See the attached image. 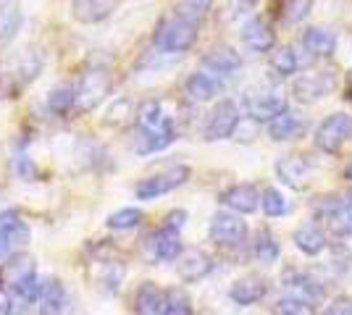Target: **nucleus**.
<instances>
[{
	"label": "nucleus",
	"instance_id": "nucleus-31",
	"mask_svg": "<svg viewBox=\"0 0 352 315\" xmlns=\"http://www.w3.org/2000/svg\"><path fill=\"white\" fill-rule=\"evenodd\" d=\"M166 289L155 281H142L134 292V313L137 315H161Z\"/></svg>",
	"mask_w": 352,
	"mask_h": 315
},
{
	"label": "nucleus",
	"instance_id": "nucleus-10",
	"mask_svg": "<svg viewBox=\"0 0 352 315\" xmlns=\"http://www.w3.org/2000/svg\"><path fill=\"white\" fill-rule=\"evenodd\" d=\"M30 224L16 210H3L0 213V263H6L11 255H16L30 242Z\"/></svg>",
	"mask_w": 352,
	"mask_h": 315
},
{
	"label": "nucleus",
	"instance_id": "nucleus-8",
	"mask_svg": "<svg viewBox=\"0 0 352 315\" xmlns=\"http://www.w3.org/2000/svg\"><path fill=\"white\" fill-rule=\"evenodd\" d=\"M184 253V244H182V234L179 231H171V229H155L150 231L145 240H142V255L145 260L153 266V263H176Z\"/></svg>",
	"mask_w": 352,
	"mask_h": 315
},
{
	"label": "nucleus",
	"instance_id": "nucleus-37",
	"mask_svg": "<svg viewBox=\"0 0 352 315\" xmlns=\"http://www.w3.org/2000/svg\"><path fill=\"white\" fill-rule=\"evenodd\" d=\"M142 218H145V213L140 208H118L108 215L105 226L113 229V231H132V229L142 224Z\"/></svg>",
	"mask_w": 352,
	"mask_h": 315
},
{
	"label": "nucleus",
	"instance_id": "nucleus-7",
	"mask_svg": "<svg viewBox=\"0 0 352 315\" xmlns=\"http://www.w3.org/2000/svg\"><path fill=\"white\" fill-rule=\"evenodd\" d=\"M111 90H113V79L108 71H103V69L85 71L76 82V110L79 113L95 110L111 95Z\"/></svg>",
	"mask_w": 352,
	"mask_h": 315
},
{
	"label": "nucleus",
	"instance_id": "nucleus-41",
	"mask_svg": "<svg viewBox=\"0 0 352 315\" xmlns=\"http://www.w3.org/2000/svg\"><path fill=\"white\" fill-rule=\"evenodd\" d=\"M274 315H316V307H313V302L297 300V297H289V294H287V297L276 300Z\"/></svg>",
	"mask_w": 352,
	"mask_h": 315
},
{
	"label": "nucleus",
	"instance_id": "nucleus-45",
	"mask_svg": "<svg viewBox=\"0 0 352 315\" xmlns=\"http://www.w3.org/2000/svg\"><path fill=\"white\" fill-rule=\"evenodd\" d=\"M232 5L236 8L234 14H245V11H250V8L258 5V0H232Z\"/></svg>",
	"mask_w": 352,
	"mask_h": 315
},
{
	"label": "nucleus",
	"instance_id": "nucleus-27",
	"mask_svg": "<svg viewBox=\"0 0 352 315\" xmlns=\"http://www.w3.org/2000/svg\"><path fill=\"white\" fill-rule=\"evenodd\" d=\"M302 132H305V119L292 108H287L274 121H268V137L274 142H289V139H297Z\"/></svg>",
	"mask_w": 352,
	"mask_h": 315
},
{
	"label": "nucleus",
	"instance_id": "nucleus-9",
	"mask_svg": "<svg viewBox=\"0 0 352 315\" xmlns=\"http://www.w3.org/2000/svg\"><path fill=\"white\" fill-rule=\"evenodd\" d=\"M208 240L219 247H236L248 240V224L239 213L232 210H216L208 224Z\"/></svg>",
	"mask_w": 352,
	"mask_h": 315
},
{
	"label": "nucleus",
	"instance_id": "nucleus-33",
	"mask_svg": "<svg viewBox=\"0 0 352 315\" xmlns=\"http://www.w3.org/2000/svg\"><path fill=\"white\" fill-rule=\"evenodd\" d=\"M268 66L271 71L279 76H292L300 69V58H297V50L292 45H276L268 53Z\"/></svg>",
	"mask_w": 352,
	"mask_h": 315
},
{
	"label": "nucleus",
	"instance_id": "nucleus-15",
	"mask_svg": "<svg viewBox=\"0 0 352 315\" xmlns=\"http://www.w3.org/2000/svg\"><path fill=\"white\" fill-rule=\"evenodd\" d=\"M213 270V257L200 247H184L182 257L176 260V273L184 284H197Z\"/></svg>",
	"mask_w": 352,
	"mask_h": 315
},
{
	"label": "nucleus",
	"instance_id": "nucleus-11",
	"mask_svg": "<svg viewBox=\"0 0 352 315\" xmlns=\"http://www.w3.org/2000/svg\"><path fill=\"white\" fill-rule=\"evenodd\" d=\"M287 108H289L287 95L281 90H255L245 95V113H248V119L258 121V124L274 121Z\"/></svg>",
	"mask_w": 352,
	"mask_h": 315
},
{
	"label": "nucleus",
	"instance_id": "nucleus-47",
	"mask_svg": "<svg viewBox=\"0 0 352 315\" xmlns=\"http://www.w3.org/2000/svg\"><path fill=\"white\" fill-rule=\"evenodd\" d=\"M347 197H350V200H352V192H350V195H347Z\"/></svg>",
	"mask_w": 352,
	"mask_h": 315
},
{
	"label": "nucleus",
	"instance_id": "nucleus-22",
	"mask_svg": "<svg viewBox=\"0 0 352 315\" xmlns=\"http://www.w3.org/2000/svg\"><path fill=\"white\" fill-rule=\"evenodd\" d=\"M281 286H284V292L289 297H297V300L316 302L323 297L321 281H316L310 273H302V270H287L281 276Z\"/></svg>",
	"mask_w": 352,
	"mask_h": 315
},
{
	"label": "nucleus",
	"instance_id": "nucleus-13",
	"mask_svg": "<svg viewBox=\"0 0 352 315\" xmlns=\"http://www.w3.org/2000/svg\"><path fill=\"white\" fill-rule=\"evenodd\" d=\"M37 279V263L34 257L27 255V253H16L11 255L6 263H3V270H0V284L6 292L16 294L21 286H27L30 281Z\"/></svg>",
	"mask_w": 352,
	"mask_h": 315
},
{
	"label": "nucleus",
	"instance_id": "nucleus-3",
	"mask_svg": "<svg viewBox=\"0 0 352 315\" xmlns=\"http://www.w3.org/2000/svg\"><path fill=\"white\" fill-rule=\"evenodd\" d=\"M192 176V168L184 163H176V165H168V168H163L158 174H150L145 179H140L134 184V197L137 200H155V197H163L168 195V192H174L179 189L182 184H187Z\"/></svg>",
	"mask_w": 352,
	"mask_h": 315
},
{
	"label": "nucleus",
	"instance_id": "nucleus-44",
	"mask_svg": "<svg viewBox=\"0 0 352 315\" xmlns=\"http://www.w3.org/2000/svg\"><path fill=\"white\" fill-rule=\"evenodd\" d=\"M0 315H14V300L6 289H0Z\"/></svg>",
	"mask_w": 352,
	"mask_h": 315
},
{
	"label": "nucleus",
	"instance_id": "nucleus-39",
	"mask_svg": "<svg viewBox=\"0 0 352 315\" xmlns=\"http://www.w3.org/2000/svg\"><path fill=\"white\" fill-rule=\"evenodd\" d=\"M210 5H213V0H179L171 14H176L179 19H187L192 24H200L210 11Z\"/></svg>",
	"mask_w": 352,
	"mask_h": 315
},
{
	"label": "nucleus",
	"instance_id": "nucleus-2",
	"mask_svg": "<svg viewBox=\"0 0 352 315\" xmlns=\"http://www.w3.org/2000/svg\"><path fill=\"white\" fill-rule=\"evenodd\" d=\"M200 34V24H192L187 19H179L176 14L163 16L153 32V47L166 56H182L195 47Z\"/></svg>",
	"mask_w": 352,
	"mask_h": 315
},
{
	"label": "nucleus",
	"instance_id": "nucleus-18",
	"mask_svg": "<svg viewBox=\"0 0 352 315\" xmlns=\"http://www.w3.org/2000/svg\"><path fill=\"white\" fill-rule=\"evenodd\" d=\"M242 43L252 53H271L276 47V32L263 16H252L242 27Z\"/></svg>",
	"mask_w": 352,
	"mask_h": 315
},
{
	"label": "nucleus",
	"instance_id": "nucleus-30",
	"mask_svg": "<svg viewBox=\"0 0 352 315\" xmlns=\"http://www.w3.org/2000/svg\"><path fill=\"white\" fill-rule=\"evenodd\" d=\"M45 108H47V113H53V116H69L72 110H76V84L72 82H60L56 84L53 90L45 95Z\"/></svg>",
	"mask_w": 352,
	"mask_h": 315
},
{
	"label": "nucleus",
	"instance_id": "nucleus-1",
	"mask_svg": "<svg viewBox=\"0 0 352 315\" xmlns=\"http://www.w3.org/2000/svg\"><path fill=\"white\" fill-rule=\"evenodd\" d=\"M45 56L40 47L27 45L8 56L0 66V97H19L24 87H30L37 76L43 74Z\"/></svg>",
	"mask_w": 352,
	"mask_h": 315
},
{
	"label": "nucleus",
	"instance_id": "nucleus-40",
	"mask_svg": "<svg viewBox=\"0 0 352 315\" xmlns=\"http://www.w3.org/2000/svg\"><path fill=\"white\" fill-rule=\"evenodd\" d=\"M313 8V0H281V21L287 27H294L300 21H305Z\"/></svg>",
	"mask_w": 352,
	"mask_h": 315
},
{
	"label": "nucleus",
	"instance_id": "nucleus-34",
	"mask_svg": "<svg viewBox=\"0 0 352 315\" xmlns=\"http://www.w3.org/2000/svg\"><path fill=\"white\" fill-rule=\"evenodd\" d=\"M252 257H255L258 263H263V266H274V263L281 257L279 242H276V237H274L268 229H261V231L255 234V242H252Z\"/></svg>",
	"mask_w": 352,
	"mask_h": 315
},
{
	"label": "nucleus",
	"instance_id": "nucleus-5",
	"mask_svg": "<svg viewBox=\"0 0 352 315\" xmlns=\"http://www.w3.org/2000/svg\"><path fill=\"white\" fill-rule=\"evenodd\" d=\"M352 139V116L344 113V110H337L331 116L316 126V135H313V142L316 148L326 155H339L342 148Z\"/></svg>",
	"mask_w": 352,
	"mask_h": 315
},
{
	"label": "nucleus",
	"instance_id": "nucleus-4",
	"mask_svg": "<svg viewBox=\"0 0 352 315\" xmlns=\"http://www.w3.org/2000/svg\"><path fill=\"white\" fill-rule=\"evenodd\" d=\"M242 124V110L232 97H223L210 108L203 124V139L206 142H221V139H232Z\"/></svg>",
	"mask_w": 352,
	"mask_h": 315
},
{
	"label": "nucleus",
	"instance_id": "nucleus-38",
	"mask_svg": "<svg viewBox=\"0 0 352 315\" xmlns=\"http://www.w3.org/2000/svg\"><path fill=\"white\" fill-rule=\"evenodd\" d=\"M261 208L268 218H281V215H287L289 213V200L281 195L276 187H265L263 192H261Z\"/></svg>",
	"mask_w": 352,
	"mask_h": 315
},
{
	"label": "nucleus",
	"instance_id": "nucleus-32",
	"mask_svg": "<svg viewBox=\"0 0 352 315\" xmlns=\"http://www.w3.org/2000/svg\"><path fill=\"white\" fill-rule=\"evenodd\" d=\"M21 8L19 0H0V47H6L21 30Z\"/></svg>",
	"mask_w": 352,
	"mask_h": 315
},
{
	"label": "nucleus",
	"instance_id": "nucleus-14",
	"mask_svg": "<svg viewBox=\"0 0 352 315\" xmlns=\"http://www.w3.org/2000/svg\"><path fill=\"white\" fill-rule=\"evenodd\" d=\"M219 202L226 210H232V213L250 215V213H255L261 208V189L252 181H239V184H232V187H226L221 192Z\"/></svg>",
	"mask_w": 352,
	"mask_h": 315
},
{
	"label": "nucleus",
	"instance_id": "nucleus-28",
	"mask_svg": "<svg viewBox=\"0 0 352 315\" xmlns=\"http://www.w3.org/2000/svg\"><path fill=\"white\" fill-rule=\"evenodd\" d=\"M302 47L313 58H331L337 50V34L329 27H308L302 32Z\"/></svg>",
	"mask_w": 352,
	"mask_h": 315
},
{
	"label": "nucleus",
	"instance_id": "nucleus-36",
	"mask_svg": "<svg viewBox=\"0 0 352 315\" xmlns=\"http://www.w3.org/2000/svg\"><path fill=\"white\" fill-rule=\"evenodd\" d=\"M161 315H195V313H192L190 294H187L184 289H179V286H171V289H166Z\"/></svg>",
	"mask_w": 352,
	"mask_h": 315
},
{
	"label": "nucleus",
	"instance_id": "nucleus-12",
	"mask_svg": "<svg viewBox=\"0 0 352 315\" xmlns=\"http://www.w3.org/2000/svg\"><path fill=\"white\" fill-rule=\"evenodd\" d=\"M334 87H337V74L331 69H316V71H305L294 79L292 95L300 103H318Z\"/></svg>",
	"mask_w": 352,
	"mask_h": 315
},
{
	"label": "nucleus",
	"instance_id": "nucleus-42",
	"mask_svg": "<svg viewBox=\"0 0 352 315\" xmlns=\"http://www.w3.org/2000/svg\"><path fill=\"white\" fill-rule=\"evenodd\" d=\"M323 315H352V297L347 294H339L329 302V307L323 310Z\"/></svg>",
	"mask_w": 352,
	"mask_h": 315
},
{
	"label": "nucleus",
	"instance_id": "nucleus-17",
	"mask_svg": "<svg viewBox=\"0 0 352 315\" xmlns=\"http://www.w3.org/2000/svg\"><path fill=\"white\" fill-rule=\"evenodd\" d=\"M268 279L258 276V273H248V276H239L234 284L229 286V300L239 305V307H250L255 302H261L268 294Z\"/></svg>",
	"mask_w": 352,
	"mask_h": 315
},
{
	"label": "nucleus",
	"instance_id": "nucleus-19",
	"mask_svg": "<svg viewBox=\"0 0 352 315\" xmlns=\"http://www.w3.org/2000/svg\"><path fill=\"white\" fill-rule=\"evenodd\" d=\"M95 263H98L95 266V276H92L95 286L103 294H116L121 284H124V276H126V263L118 260V257H98Z\"/></svg>",
	"mask_w": 352,
	"mask_h": 315
},
{
	"label": "nucleus",
	"instance_id": "nucleus-16",
	"mask_svg": "<svg viewBox=\"0 0 352 315\" xmlns=\"http://www.w3.org/2000/svg\"><path fill=\"white\" fill-rule=\"evenodd\" d=\"M276 176H279L281 184H287L289 189H297V192H302L305 187H308L310 181V163L305 155H300V152H287V155H281L279 161H276Z\"/></svg>",
	"mask_w": 352,
	"mask_h": 315
},
{
	"label": "nucleus",
	"instance_id": "nucleus-35",
	"mask_svg": "<svg viewBox=\"0 0 352 315\" xmlns=\"http://www.w3.org/2000/svg\"><path fill=\"white\" fill-rule=\"evenodd\" d=\"M134 116H137V108L132 105V100L126 97H116L113 103L108 105L105 110V124L108 126H126V124H134Z\"/></svg>",
	"mask_w": 352,
	"mask_h": 315
},
{
	"label": "nucleus",
	"instance_id": "nucleus-46",
	"mask_svg": "<svg viewBox=\"0 0 352 315\" xmlns=\"http://www.w3.org/2000/svg\"><path fill=\"white\" fill-rule=\"evenodd\" d=\"M344 179H347L352 184V158L347 161V165H344Z\"/></svg>",
	"mask_w": 352,
	"mask_h": 315
},
{
	"label": "nucleus",
	"instance_id": "nucleus-26",
	"mask_svg": "<svg viewBox=\"0 0 352 315\" xmlns=\"http://www.w3.org/2000/svg\"><path fill=\"white\" fill-rule=\"evenodd\" d=\"M171 116L166 113L161 100L150 97L137 105V116H134V132H153V129H161L166 124H171Z\"/></svg>",
	"mask_w": 352,
	"mask_h": 315
},
{
	"label": "nucleus",
	"instance_id": "nucleus-20",
	"mask_svg": "<svg viewBox=\"0 0 352 315\" xmlns=\"http://www.w3.org/2000/svg\"><path fill=\"white\" fill-rule=\"evenodd\" d=\"M221 90H223V79L206 71V69L192 71V74L187 76V82H184V95L190 97L192 103H208V100H213Z\"/></svg>",
	"mask_w": 352,
	"mask_h": 315
},
{
	"label": "nucleus",
	"instance_id": "nucleus-43",
	"mask_svg": "<svg viewBox=\"0 0 352 315\" xmlns=\"http://www.w3.org/2000/svg\"><path fill=\"white\" fill-rule=\"evenodd\" d=\"M184 224H187V210L176 208V210H171V213H166V218H163L161 226H166V229H171V231H179V234H182Z\"/></svg>",
	"mask_w": 352,
	"mask_h": 315
},
{
	"label": "nucleus",
	"instance_id": "nucleus-24",
	"mask_svg": "<svg viewBox=\"0 0 352 315\" xmlns=\"http://www.w3.org/2000/svg\"><path fill=\"white\" fill-rule=\"evenodd\" d=\"M66 310V286L58 276H47L37 300V315H63Z\"/></svg>",
	"mask_w": 352,
	"mask_h": 315
},
{
	"label": "nucleus",
	"instance_id": "nucleus-29",
	"mask_svg": "<svg viewBox=\"0 0 352 315\" xmlns=\"http://www.w3.org/2000/svg\"><path fill=\"white\" fill-rule=\"evenodd\" d=\"M118 0H74L72 14L79 24H100L113 14Z\"/></svg>",
	"mask_w": 352,
	"mask_h": 315
},
{
	"label": "nucleus",
	"instance_id": "nucleus-6",
	"mask_svg": "<svg viewBox=\"0 0 352 315\" xmlns=\"http://www.w3.org/2000/svg\"><path fill=\"white\" fill-rule=\"evenodd\" d=\"M316 218L329 226L331 234L337 237H352V200L350 197H318L313 205Z\"/></svg>",
	"mask_w": 352,
	"mask_h": 315
},
{
	"label": "nucleus",
	"instance_id": "nucleus-25",
	"mask_svg": "<svg viewBox=\"0 0 352 315\" xmlns=\"http://www.w3.org/2000/svg\"><path fill=\"white\" fill-rule=\"evenodd\" d=\"M292 242H294V247L308 257L321 255L323 250H326V244H329L326 231H323L318 224H313V221L297 226V229H294V234H292Z\"/></svg>",
	"mask_w": 352,
	"mask_h": 315
},
{
	"label": "nucleus",
	"instance_id": "nucleus-23",
	"mask_svg": "<svg viewBox=\"0 0 352 315\" xmlns=\"http://www.w3.org/2000/svg\"><path fill=\"white\" fill-rule=\"evenodd\" d=\"M242 56L236 53L234 47H229V45H219V47H210L206 56H203V69L206 71H210V74H216V76H232L236 74L239 69H242Z\"/></svg>",
	"mask_w": 352,
	"mask_h": 315
},
{
	"label": "nucleus",
	"instance_id": "nucleus-21",
	"mask_svg": "<svg viewBox=\"0 0 352 315\" xmlns=\"http://www.w3.org/2000/svg\"><path fill=\"white\" fill-rule=\"evenodd\" d=\"M176 139H179V129L171 121L153 132H134V150L140 155H153V152H163L166 148H171Z\"/></svg>",
	"mask_w": 352,
	"mask_h": 315
}]
</instances>
